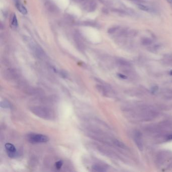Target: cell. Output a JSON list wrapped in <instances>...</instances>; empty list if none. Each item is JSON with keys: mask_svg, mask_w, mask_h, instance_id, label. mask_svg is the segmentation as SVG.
Listing matches in <instances>:
<instances>
[{"mask_svg": "<svg viewBox=\"0 0 172 172\" xmlns=\"http://www.w3.org/2000/svg\"><path fill=\"white\" fill-rule=\"evenodd\" d=\"M128 116L131 119L139 121L151 120L158 116V112L154 108L148 106H139L135 108H131L127 111Z\"/></svg>", "mask_w": 172, "mask_h": 172, "instance_id": "obj_1", "label": "cell"}, {"mask_svg": "<svg viewBox=\"0 0 172 172\" xmlns=\"http://www.w3.org/2000/svg\"><path fill=\"white\" fill-rule=\"evenodd\" d=\"M31 111L35 115L44 119L52 120L55 116L52 109L45 107L35 106L31 108Z\"/></svg>", "mask_w": 172, "mask_h": 172, "instance_id": "obj_2", "label": "cell"}, {"mask_svg": "<svg viewBox=\"0 0 172 172\" xmlns=\"http://www.w3.org/2000/svg\"><path fill=\"white\" fill-rule=\"evenodd\" d=\"M24 40L29 48L38 58H41L45 56V52L42 49V48L33 41L31 39L27 36H25Z\"/></svg>", "mask_w": 172, "mask_h": 172, "instance_id": "obj_3", "label": "cell"}, {"mask_svg": "<svg viewBox=\"0 0 172 172\" xmlns=\"http://www.w3.org/2000/svg\"><path fill=\"white\" fill-rule=\"evenodd\" d=\"M28 141L33 144L46 143L49 141V138L47 136L40 134L31 133L27 136Z\"/></svg>", "mask_w": 172, "mask_h": 172, "instance_id": "obj_4", "label": "cell"}, {"mask_svg": "<svg viewBox=\"0 0 172 172\" xmlns=\"http://www.w3.org/2000/svg\"><path fill=\"white\" fill-rule=\"evenodd\" d=\"M172 159V152L171 151H160L156 155V163L159 166L163 165L165 163L168 162Z\"/></svg>", "mask_w": 172, "mask_h": 172, "instance_id": "obj_5", "label": "cell"}, {"mask_svg": "<svg viewBox=\"0 0 172 172\" xmlns=\"http://www.w3.org/2000/svg\"><path fill=\"white\" fill-rule=\"evenodd\" d=\"M5 147L9 157L12 159L17 158L18 156V153L17 151L16 147L13 144L10 143H6Z\"/></svg>", "mask_w": 172, "mask_h": 172, "instance_id": "obj_6", "label": "cell"}, {"mask_svg": "<svg viewBox=\"0 0 172 172\" xmlns=\"http://www.w3.org/2000/svg\"><path fill=\"white\" fill-rule=\"evenodd\" d=\"M134 141L137 147L140 150H143V141L142 135L140 131H135L133 135Z\"/></svg>", "mask_w": 172, "mask_h": 172, "instance_id": "obj_7", "label": "cell"}, {"mask_svg": "<svg viewBox=\"0 0 172 172\" xmlns=\"http://www.w3.org/2000/svg\"><path fill=\"white\" fill-rule=\"evenodd\" d=\"M162 62L166 66L172 67V53L164 55L162 59Z\"/></svg>", "mask_w": 172, "mask_h": 172, "instance_id": "obj_8", "label": "cell"}, {"mask_svg": "<svg viewBox=\"0 0 172 172\" xmlns=\"http://www.w3.org/2000/svg\"><path fill=\"white\" fill-rule=\"evenodd\" d=\"M144 2H140L136 3L138 8L141 10L146 11V12H151L153 11V9L150 8L149 6L146 5L144 4Z\"/></svg>", "mask_w": 172, "mask_h": 172, "instance_id": "obj_9", "label": "cell"}, {"mask_svg": "<svg viewBox=\"0 0 172 172\" xmlns=\"http://www.w3.org/2000/svg\"><path fill=\"white\" fill-rule=\"evenodd\" d=\"M16 7L18 10L22 14L26 15L27 14V11L26 8L18 1H16Z\"/></svg>", "mask_w": 172, "mask_h": 172, "instance_id": "obj_10", "label": "cell"}, {"mask_svg": "<svg viewBox=\"0 0 172 172\" xmlns=\"http://www.w3.org/2000/svg\"><path fill=\"white\" fill-rule=\"evenodd\" d=\"M153 41L150 37H143L141 39V44L144 46H150L152 45Z\"/></svg>", "mask_w": 172, "mask_h": 172, "instance_id": "obj_11", "label": "cell"}, {"mask_svg": "<svg viewBox=\"0 0 172 172\" xmlns=\"http://www.w3.org/2000/svg\"><path fill=\"white\" fill-rule=\"evenodd\" d=\"M75 41L77 44V46L80 49H83L84 47V45L82 42V40L80 38V36L79 34H76L75 36Z\"/></svg>", "mask_w": 172, "mask_h": 172, "instance_id": "obj_12", "label": "cell"}, {"mask_svg": "<svg viewBox=\"0 0 172 172\" xmlns=\"http://www.w3.org/2000/svg\"><path fill=\"white\" fill-rule=\"evenodd\" d=\"M45 7L48 9V10H49L51 12H57V7L54 4H53L50 2H47L45 4Z\"/></svg>", "mask_w": 172, "mask_h": 172, "instance_id": "obj_13", "label": "cell"}, {"mask_svg": "<svg viewBox=\"0 0 172 172\" xmlns=\"http://www.w3.org/2000/svg\"><path fill=\"white\" fill-rule=\"evenodd\" d=\"M93 171L96 172H105L106 171V168L103 165H95L93 166Z\"/></svg>", "mask_w": 172, "mask_h": 172, "instance_id": "obj_14", "label": "cell"}, {"mask_svg": "<svg viewBox=\"0 0 172 172\" xmlns=\"http://www.w3.org/2000/svg\"><path fill=\"white\" fill-rule=\"evenodd\" d=\"M11 25L13 27H17L18 26L17 19L16 17V15L15 14L12 15L11 19Z\"/></svg>", "mask_w": 172, "mask_h": 172, "instance_id": "obj_15", "label": "cell"}, {"mask_svg": "<svg viewBox=\"0 0 172 172\" xmlns=\"http://www.w3.org/2000/svg\"><path fill=\"white\" fill-rule=\"evenodd\" d=\"M160 48H161V45H151L148 46V49L150 52L155 53V52H158V50H160Z\"/></svg>", "mask_w": 172, "mask_h": 172, "instance_id": "obj_16", "label": "cell"}, {"mask_svg": "<svg viewBox=\"0 0 172 172\" xmlns=\"http://www.w3.org/2000/svg\"><path fill=\"white\" fill-rule=\"evenodd\" d=\"M114 144H115L116 146H117L118 147H120L121 148H125L126 146L125 145L124 143H123L122 142L119 141L118 139H114L113 141Z\"/></svg>", "mask_w": 172, "mask_h": 172, "instance_id": "obj_17", "label": "cell"}, {"mask_svg": "<svg viewBox=\"0 0 172 172\" xmlns=\"http://www.w3.org/2000/svg\"><path fill=\"white\" fill-rule=\"evenodd\" d=\"M1 107L2 108H10L11 107L10 103L6 101H3L1 103Z\"/></svg>", "mask_w": 172, "mask_h": 172, "instance_id": "obj_18", "label": "cell"}, {"mask_svg": "<svg viewBox=\"0 0 172 172\" xmlns=\"http://www.w3.org/2000/svg\"><path fill=\"white\" fill-rule=\"evenodd\" d=\"M119 27V26L112 27L111 28H109V30H108V33L111 34V35L114 34V33L116 32L117 31H118Z\"/></svg>", "mask_w": 172, "mask_h": 172, "instance_id": "obj_19", "label": "cell"}, {"mask_svg": "<svg viewBox=\"0 0 172 172\" xmlns=\"http://www.w3.org/2000/svg\"><path fill=\"white\" fill-rule=\"evenodd\" d=\"M63 163L62 160H59L55 163V167L57 170H60L62 167Z\"/></svg>", "mask_w": 172, "mask_h": 172, "instance_id": "obj_20", "label": "cell"}, {"mask_svg": "<svg viewBox=\"0 0 172 172\" xmlns=\"http://www.w3.org/2000/svg\"><path fill=\"white\" fill-rule=\"evenodd\" d=\"M118 76V77L119 78H121L122 79H127L128 78L127 76L125 75H124V74H121V73H119V74H117Z\"/></svg>", "mask_w": 172, "mask_h": 172, "instance_id": "obj_21", "label": "cell"}, {"mask_svg": "<svg viewBox=\"0 0 172 172\" xmlns=\"http://www.w3.org/2000/svg\"><path fill=\"white\" fill-rule=\"evenodd\" d=\"M158 88L157 87V86H154V87H153V88H152V92H153V93H155V92H156L157 90H158Z\"/></svg>", "mask_w": 172, "mask_h": 172, "instance_id": "obj_22", "label": "cell"}, {"mask_svg": "<svg viewBox=\"0 0 172 172\" xmlns=\"http://www.w3.org/2000/svg\"><path fill=\"white\" fill-rule=\"evenodd\" d=\"M167 140H169V141H172V134H169L167 136Z\"/></svg>", "mask_w": 172, "mask_h": 172, "instance_id": "obj_23", "label": "cell"}, {"mask_svg": "<svg viewBox=\"0 0 172 172\" xmlns=\"http://www.w3.org/2000/svg\"><path fill=\"white\" fill-rule=\"evenodd\" d=\"M167 1L169 3H172V0H167Z\"/></svg>", "mask_w": 172, "mask_h": 172, "instance_id": "obj_24", "label": "cell"}]
</instances>
